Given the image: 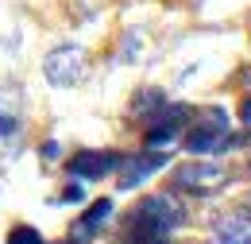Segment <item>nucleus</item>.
Wrapping results in <instances>:
<instances>
[{
  "mask_svg": "<svg viewBox=\"0 0 251 244\" xmlns=\"http://www.w3.org/2000/svg\"><path fill=\"white\" fill-rule=\"evenodd\" d=\"M8 244H47V241L39 237V229H31V225H16L8 233Z\"/></svg>",
  "mask_w": 251,
  "mask_h": 244,
  "instance_id": "obj_10",
  "label": "nucleus"
},
{
  "mask_svg": "<svg viewBox=\"0 0 251 244\" xmlns=\"http://www.w3.org/2000/svg\"><path fill=\"white\" fill-rule=\"evenodd\" d=\"M108 217H112V202H108V198H100L97 206H89L85 214L74 221V237H81V241H85V237H93V233L104 225V221H108Z\"/></svg>",
  "mask_w": 251,
  "mask_h": 244,
  "instance_id": "obj_9",
  "label": "nucleus"
},
{
  "mask_svg": "<svg viewBox=\"0 0 251 244\" xmlns=\"http://www.w3.org/2000/svg\"><path fill=\"white\" fill-rule=\"evenodd\" d=\"M213 244H251V210H228L213 221Z\"/></svg>",
  "mask_w": 251,
  "mask_h": 244,
  "instance_id": "obj_7",
  "label": "nucleus"
},
{
  "mask_svg": "<svg viewBox=\"0 0 251 244\" xmlns=\"http://www.w3.org/2000/svg\"><path fill=\"white\" fill-rule=\"evenodd\" d=\"M224 144H228V117H224V109H205L201 121L189 128L186 152L189 155H209L217 148H224Z\"/></svg>",
  "mask_w": 251,
  "mask_h": 244,
  "instance_id": "obj_3",
  "label": "nucleus"
},
{
  "mask_svg": "<svg viewBox=\"0 0 251 244\" xmlns=\"http://www.w3.org/2000/svg\"><path fill=\"white\" fill-rule=\"evenodd\" d=\"M127 214L139 217V221H147V225H155L158 233H174V229H182V225L189 221L186 202H182L174 190H162V194H147V198H139Z\"/></svg>",
  "mask_w": 251,
  "mask_h": 244,
  "instance_id": "obj_1",
  "label": "nucleus"
},
{
  "mask_svg": "<svg viewBox=\"0 0 251 244\" xmlns=\"http://www.w3.org/2000/svg\"><path fill=\"white\" fill-rule=\"evenodd\" d=\"M228 183H232V171L224 163H186L174 171V186H186V194H201V198L224 190Z\"/></svg>",
  "mask_w": 251,
  "mask_h": 244,
  "instance_id": "obj_2",
  "label": "nucleus"
},
{
  "mask_svg": "<svg viewBox=\"0 0 251 244\" xmlns=\"http://www.w3.org/2000/svg\"><path fill=\"white\" fill-rule=\"evenodd\" d=\"M240 121H244V124H251V93L244 97V101H240Z\"/></svg>",
  "mask_w": 251,
  "mask_h": 244,
  "instance_id": "obj_11",
  "label": "nucleus"
},
{
  "mask_svg": "<svg viewBox=\"0 0 251 244\" xmlns=\"http://www.w3.org/2000/svg\"><path fill=\"white\" fill-rule=\"evenodd\" d=\"M189 121V109L186 105H158L151 124H147V148L155 152V148H166Z\"/></svg>",
  "mask_w": 251,
  "mask_h": 244,
  "instance_id": "obj_5",
  "label": "nucleus"
},
{
  "mask_svg": "<svg viewBox=\"0 0 251 244\" xmlns=\"http://www.w3.org/2000/svg\"><path fill=\"white\" fill-rule=\"evenodd\" d=\"M58 244H85L81 237H70V241H58Z\"/></svg>",
  "mask_w": 251,
  "mask_h": 244,
  "instance_id": "obj_13",
  "label": "nucleus"
},
{
  "mask_svg": "<svg viewBox=\"0 0 251 244\" xmlns=\"http://www.w3.org/2000/svg\"><path fill=\"white\" fill-rule=\"evenodd\" d=\"M77 198H81V186H66V190H62V198H58V202H77Z\"/></svg>",
  "mask_w": 251,
  "mask_h": 244,
  "instance_id": "obj_12",
  "label": "nucleus"
},
{
  "mask_svg": "<svg viewBox=\"0 0 251 244\" xmlns=\"http://www.w3.org/2000/svg\"><path fill=\"white\" fill-rule=\"evenodd\" d=\"M43 70H47V82L50 86H77L81 78H85V51L81 47H58V51H50L47 62H43Z\"/></svg>",
  "mask_w": 251,
  "mask_h": 244,
  "instance_id": "obj_4",
  "label": "nucleus"
},
{
  "mask_svg": "<svg viewBox=\"0 0 251 244\" xmlns=\"http://www.w3.org/2000/svg\"><path fill=\"white\" fill-rule=\"evenodd\" d=\"M162 163H166V155H162V152H155V155L143 152V155L124 159V163H120V190H135L143 179L158 175V171H162Z\"/></svg>",
  "mask_w": 251,
  "mask_h": 244,
  "instance_id": "obj_8",
  "label": "nucleus"
},
{
  "mask_svg": "<svg viewBox=\"0 0 251 244\" xmlns=\"http://www.w3.org/2000/svg\"><path fill=\"white\" fill-rule=\"evenodd\" d=\"M120 163H124V155H116V152H81V155H74L66 167H70L74 179H93L97 183V179L120 171Z\"/></svg>",
  "mask_w": 251,
  "mask_h": 244,
  "instance_id": "obj_6",
  "label": "nucleus"
}]
</instances>
